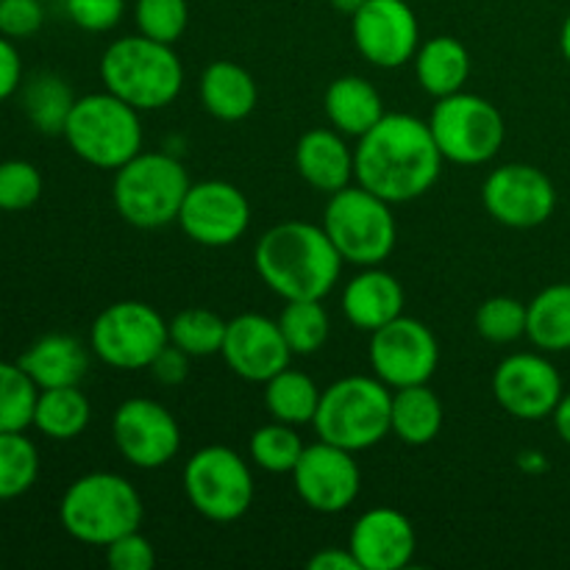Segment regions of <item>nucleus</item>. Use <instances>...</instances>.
I'll return each mask as SVG.
<instances>
[{"mask_svg": "<svg viewBox=\"0 0 570 570\" xmlns=\"http://www.w3.org/2000/svg\"><path fill=\"white\" fill-rule=\"evenodd\" d=\"M443 161L429 120L399 111L356 139L354 181L387 204H410L438 184Z\"/></svg>", "mask_w": 570, "mask_h": 570, "instance_id": "1", "label": "nucleus"}, {"mask_svg": "<svg viewBox=\"0 0 570 570\" xmlns=\"http://www.w3.org/2000/svg\"><path fill=\"white\" fill-rule=\"evenodd\" d=\"M343 265L326 228L306 220H284L267 228L254 248L256 273L284 301H323L337 284Z\"/></svg>", "mask_w": 570, "mask_h": 570, "instance_id": "2", "label": "nucleus"}, {"mask_svg": "<svg viewBox=\"0 0 570 570\" xmlns=\"http://www.w3.org/2000/svg\"><path fill=\"white\" fill-rule=\"evenodd\" d=\"M100 81L137 111L176 104L184 89V65L173 45L142 37H120L100 56Z\"/></svg>", "mask_w": 570, "mask_h": 570, "instance_id": "3", "label": "nucleus"}, {"mask_svg": "<svg viewBox=\"0 0 570 570\" xmlns=\"http://www.w3.org/2000/svg\"><path fill=\"white\" fill-rule=\"evenodd\" d=\"M142 495L120 473L78 476L59 501V521L72 540L106 549L111 540L142 527Z\"/></svg>", "mask_w": 570, "mask_h": 570, "instance_id": "4", "label": "nucleus"}, {"mask_svg": "<svg viewBox=\"0 0 570 570\" xmlns=\"http://www.w3.org/2000/svg\"><path fill=\"white\" fill-rule=\"evenodd\" d=\"M393 390L376 376H345L321 393L312 421L317 440L360 454L390 434Z\"/></svg>", "mask_w": 570, "mask_h": 570, "instance_id": "5", "label": "nucleus"}, {"mask_svg": "<svg viewBox=\"0 0 570 570\" xmlns=\"http://www.w3.org/2000/svg\"><path fill=\"white\" fill-rule=\"evenodd\" d=\"M189 184L187 167L176 156L139 150L131 161L115 170L111 200L128 226L150 232L178 220Z\"/></svg>", "mask_w": 570, "mask_h": 570, "instance_id": "6", "label": "nucleus"}, {"mask_svg": "<svg viewBox=\"0 0 570 570\" xmlns=\"http://www.w3.org/2000/svg\"><path fill=\"white\" fill-rule=\"evenodd\" d=\"M61 137L87 165L120 170L142 150V120L134 106L104 89L76 98Z\"/></svg>", "mask_w": 570, "mask_h": 570, "instance_id": "7", "label": "nucleus"}, {"mask_svg": "<svg viewBox=\"0 0 570 570\" xmlns=\"http://www.w3.org/2000/svg\"><path fill=\"white\" fill-rule=\"evenodd\" d=\"M323 228L334 243L343 262L356 267L384 265L399 243V223L393 204L373 195L360 184H348L340 193L328 195L323 209Z\"/></svg>", "mask_w": 570, "mask_h": 570, "instance_id": "8", "label": "nucleus"}, {"mask_svg": "<svg viewBox=\"0 0 570 570\" xmlns=\"http://www.w3.org/2000/svg\"><path fill=\"white\" fill-rule=\"evenodd\" d=\"M429 128L443 159L465 167L493 161L507 139L504 117L495 104L465 89L438 98L429 115Z\"/></svg>", "mask_w": 570, "mask_h": 570, "instance_id": "9", "label": "nucleus"}, {"mask_svg": "<svg viewBox=\"0 0 570 570\" xmlns=\"http://www.w3.org/2000/svg\"><path fill=\"white\" fill-rule=\"evenodd\" d=\"M181 482L189 507L212 523L239 521L254 504L250 465L228 445L195 451L184 465Z\"/></svg>", "mask_w": 570, "mask_h": 570, "instance_id": "10", "label": "nucleus"}, {"mask_svg": "<svg viewBox=\"0 0 570 570\" xmlns=\"http://www.w3.org/2000/svg\"><path fill=\"white\" fill-rule=\"evenodd\" d=\"M167 343V321L145 301L109 304L89 328L92 354L115 371H148Z\"/></svg>", "mask_w": 570, "mask_h": 570, "instance_id": "11", "label": "nucleus"}, {"mask_svg": "<svg viewBox=\"0 0 570 570\" xmlns=\"http://www.w3.org/2000/svg\"><path fill=\"white\" fill-rule=\"evenodd\" d=\"M367 360L373 376L382 379L390 390L415 387L432 382L440 365V345L426 323L399 315L371 334Z\"/></svg>", "mask_w": 570, "mask_h": 570, "instance_id": "12", "label": "nucleus"}, {"mask_svg": "<svg viewBox=\"0 0 570 570\" xmlns=\"http://www.w3.org/2000/svg\"><path fill=\"white\" fill-rule=\"evenodd\" d=\"M111 438L122 460L139 471H159L181 451L176 415L154 399L122 401L111 417Z\"/></svg>", "mask_w": 570, "mask_h": 570, "instance_id": "13", "label": "nucleus"}, {"mask_svg": "<svg viewBox=\"0 0 570 570\" xmlns=\"http://www.w3.org/2000/svg\"><path fill=\"white\" fill-rule=\"evenodd\" d=\"M176 223L193 243L204 248H228L248 232L250 204L237 184L209 178L189 184Z\"/></svg>", "mask_w": 570, "mask_h": 570, "instance_id": "14", "label": "nucleus"}, {"mask_svg": "<svg viewBox=\"0 0 570 570\" xmlns=\"http://www.w3.org/2000/svg\"><path fill=\"white\" fill-rule=\"evenodd\" d=\"M482 204L501 226L538 228L554 215L557 189L540 167L510 161L484 178Z\"/></svg>", "mask_w": 570, "mask_h": 570, "instance_id": "15", "label": "nucleus"}, {"mask_svg": "<svg viewBox=\"0 0 570 570\" xmlns=\"http://www.w3.org/2000/svg\"><path fill=\"white\" fill-rule=\"evenodd\" d=\"M351 37L362 59L379 70H395L415 59L421 22L406 0H365L351 17Z\"/></svg>", "mask_w": 570, "mask_h": 570, "instance_id": "16", "label": "nucleus"}, {"mask_svg": "<svg viewBox=\"0 0 570 570\" xmlns=\"http://www.w3.org/2000/svg\"><path fill=\"white\" fill-rule=\"evenodd\" d=\"M289 476L298 499L321 515H340L360 499L362 471L354 454L326 440L306 445Z\"/></svg>", "mask_w": 570, "mask_h": 570, "instance_id": "17", "label": "nucleus"}, {"mask_svg": "<svg viewBox=\"0 0 570 570\" xmlns=\"http://www.w3.org/2000/svg\"><path fill=\"white\" fill-rule=\"evenodd\" d=\"M493 395L504 412L518 421H546L562 401V376L540 351H521L499 362L493 373Z\"/></svg>", "mask_w": 570, "mask_h": 570, "instance_id": "18", "label": "nucleus"}, {"mask_svg": "<svg viewBox=\"0 0 570 570\" xmlns=\"http://www.w3.org/2000/svg\"><path fill=\"white\" fill-rule=\"evenodd\" d=\"M220 356L239 379L265 384L267 379L289 367V360L295 354L289 351L278 321L256 315V312H245V315L228 321Z\"/></svg>", "mask_w": 570, "mask_h": 570, "instance_id": "19", "label": "nucleus"}, {"mask_svg": "<svg viewBox=\"0 0 570 570\" xmlns=\"http://www.w3.org/2000/svg\"><path fill=\"white\" fill-rule=\"evenodd\" d=\"M348 549L362 570H404L417 551V532L404 512L373 507L356 518Z\"/></svg>", "mask_w": 570, "mask_h": 570, "instance_id": "20", "label": "nucleus"}, {"mask_svg": "<svg viewBox=\"0 0 570 570\" xmlns=\"http://www.w3.org/2000/svg\"><path fill=\"white\" fill-rule=\"evenodd\" d=\"M340 306L351 326L373 334L376 328L404 315V287L382 265L360 267V273L343 287Z\"/></svg>", "mask_w": 570, "mask_h": 570, "instance_id": "21", "label": "nucleus"}, {"mask_svg": "<svg viewBox=\"0 0 570 570\" xmlns=\"http://www.w3.org/2000/svg\"><path fill=\"white\" fill-rule=\"evenodd\" d=\"M295 170L323 195L354 184V148L337 128H312L295 145Z\"/></svg>", "mask_w": 570, "mask_h": 570, "instance_id": "22", "label": "nucleus"}, {"mask_svg": "<svg viewBox=\"0 0 570 570\" xmlns=\"http://www.w3.org/2000/svg\"><path fill=\"white\" fill-rule=\"evenodd\" d=\"M17 362L39 390L72 387L87 376L89 351L72 334H45Z\"/></svg>", "mask_w": 570, "mask_h": 570, "instance_id": "23", "label": "nucleus"}, {"mask_svg": "<svg viewBox=\"0 0 570 570\" xmlns=\"http://www.w3.org/2000/svg\"><path fill=\"white\" fill-rule=\"evenodd\" d=\"M323 111H326L332 128L345 137H365L387 111H384L382 92L362 76H340L328 83L323 95Z\"/></svg>", "mask_w": 570, "mask_h": 570, "instance_id": "24", "label": "nucleus"}, {"mask_svg": "<svg viewBox=\"0 0 570 570\" xmlns=\"http://www.w3.org/2000/svg\"><path fill=\"white\" fill-rule=\"evenodd\" d=\"M259 89L243 65L217 59L200 72V104L215 120L239 122L256 109Z\"/></svg>", "mask_w": 570, "mask_h": 570, "instance_id": "25", "label": "nucleus"}, {"mask_svg": "<svg viewBox=\"0 0 570 570\" xmlns=\"http://www.w3.org/2000/svg\"><path fill=\"white\" fill-rule=\"evenodd\" d=\"M417 83L432 98H449V95L465 89L471 76V53L456 37H432L417 48L415 59Z\"/></svg>", "mask_w": 570, "mask_h": 570, "instance_id": "26", "label": "nucleus"}, {"mask_svg": "<svg viewBox=\"0 0 570 570\" xmlns=\"http://www.w3.org/2000/svg\"><path fill=\"white\" fill-rule=\"evenodd\" d=\"M443 432V401L429 384L393 390V412H390V434L406 445L434 443Z\"/></svg>", "mask_w": 570, "mask_h": 570, "instance_id": "27", "label": "nucleus"}, {"mask_svg": "<svg viewBox=\"0 0 570 570\" xmlns=\"http://www.w3.org/2000/svg\"><path fill=\"white\" fill-rule=\"evenodd\" d=\"M527 337L543 354L570 351V282L549 284L529 301Z\"/></svg>", "mask_w": 570, "mask_h": 570, "instance_id": "28", "label": "nucleus"}, {"mask_svg": "<svg viewBox=\"0 0 570 570\" xmlns=\"http://www.w3.org/2000/svg\"><path fill=\"white\" fill-rule=\"evenodd\" d=\"M89 421H92V406L78 384L39 390L37 406H33V429L48 440L65 443V440L81 438Z\"/></svg>", "mask_w": 570, "mask_h": 570, "instance_id": "29", "label": "nucleus"}, {"mask_svg": "<svg viewBox=\"0 0 570 570\" xmlns=\"http://www.w3.org/2000/svg\"><path fill=\"white\" fill-rule=\"evenodd\" d=\"M321 393L315 379L306 376L304 371L284 367L273 379L265 382V406L273 421L289 423V426H306L315 421Z\"/></svg>", "mask_w": 570, "mask_h": 570, "instance_id": "30", "label": "nucleus"}, {"mask_svg": "<svg viewBox=\"0 0 570 570\" xmlns=\"http://www.w3.org/2000/svg\"><path fill=\"white\" fill-rule=\"evenodd\" d=\"M72 106H76V95L70 83L56 72H37L22 89L26 117L42 134H65Z\"/></svg>", "mask_w": 570, "mask_h": 570, "instance_id": "31", "label": "nucleus"}, {"mask_svg": "<svg viewBox=\"0 0 570 570\" xmlns=\"http://www.w3.org/2000/svg\"><path fill=\"white\" fill-rule=\"evenodd\" d=\"M228 321H223L217 312L204 309V306H189L178 312L173 321H167V334L176 348L189 354L193 360H206L223 351Z\"/></svg>", "mask_w": 570, "mask_h": 570, "instance_id": "32", "label": "nucleus"}, {"mask_svg": "<svg viewBox=\"0 0 570 570\" xmlns=\"http://www.w3.org/2000/svg\"><path fill=\"white\" fill-rule=\"evenodd\" d=\"M278 328L293 354L309 356L328 343L332 321L321 301H287L278 315Z\"/></svg>", "mask_w": 570, "mask_h": 570, "instance_id": "33", "label": "nucleus"}, {"mask_svg": "<svg viewBox=\"0 0 570 570\" xmlns=\"http://www.w3.org/2000/svg\"><path fill=\"white\" fill-rule=\"evenodd\" d=\"M39 476V451L26 432H0V501L26 495Z\"/></svg>", "mask_w": 570, "mask_h": 570, "instance_id": "34", "label": "nucleus"}, {"mask_svg": "<svg viewBox=\"0 0 570 570\" xmlns=\"http://www.w3.org/2000/svg\"><path fill=\"white\" fill-rule=\"evenodd\" d=\"M295 429L298 426H289V423L282 421L265 423V426L256 429L248 440V454L254 465L267 473H293V468L298 465L301 454L306 449Z\"/></svg>", "mask_w": 570, "mask_h": 570, "instance_id": "35", "label": "nucleus"}, {"mask_svg": "<svg viewBox=\"0 0 570 570\" xmlns=\"http://www.w3.org/2000/svg\"><path fill=\"white\" fill-rule=\"evenodd\" d=\"M39 387L20 362H0V432H26L33 426Z\"/></svg>", "mask_w": 570, "mask_h": 570, "instance_id": "36", "label": "nucleus"}, {"mask_svg": "<svg viewBox=\"0 0 570 570\" xmlns=\"http://www.w3.org/2000/svg\"><path fill=\"white\" fill-rule=\"evenodd\" d=\"M479 337L493 345H510L527 337V304L510 295H493L476 309Z\"/></svg>", "mask_w": 570, "mask_h": 570, "instance_id": "37", "label": "nucleus"}, {"mask_svg": "<svg viewBox=\"0 0 570 570\" xmlns=\"http://www.w3.org/2000/svg\"><path fill=\"white\" fill-rule=\"evenodd\" d=\"M134 22L142 37L176 45L189 26V6L187 0H137Z\"/></svg>", "mask_w": 570, "mask_h": 570, "instance_id": "38", "label": "nucleus"}, {"mask_svg": "<svg viewBox=\"0 0 570 570\" xmlns=\"http://www.w3.org/2000/svg\"><path fill=\"white\" fill-rule=\"evenodd\" d=\"M42 173L26 159L0 161V212H26L42 198Z\"/></svg>", "mask_w": 570, "mask_h": 570, "instance_id": "39", "label": "nucleus"}, {"mask_svg": "<svg viewBox=\"0 0 570 570\" xmlns=\"http://www.w3.org/2000/svg\"><path fill=\"white\" fill-rule=\"evenodd\" d=\"M65 11L81 31L106 33L126 14V0H65Z\"/></svg>", "mask_w": 570, "mask_h": 570, "instance_id": "40", "label": "nucleus"}, {"mask_svg": "<svg viewBox=\"0 0 570 570\" xmlns=\"http://www.w3.org/2000/svg\"><path fill=\"white\" fill-rule=\"evenodd\" d=\"M106 562L111 570H150L156 566L154 543L142 532H128L106 546Z\"/></svg>", "mask_w": 570, "mask_h": 570, "instance_id": "41", "label": "nucleus"}, {"mask_svg": "<svg viewBox=\"0 0 570 570\" xmlns=\"http://www.w3.org/2000/svg\"><path fill=\"white\" fill-rule=\"evenodd\" d=\"M45 9L39 0H0V33L28 39L42 28Z\"/></svg>", "mask_w": 570, "mask_h": 570, "instance_id": "42", "label": "nucleus"}, {"mask_svg": "<svg viewBox=\"0 0 570 570\" xmlns=\"http://www.w3.org/2000/svg\"><path fill=\"white\" fill-rule=\"evenodd\" d=\"M189 360H193V356L184 354V351L176 348L173 343H167L165 348L159 351V356L150 362L148 371L154 373L156 382L167 384V387H176V384H181L184 379L189 376Z\"/></svg>", "mask_w": 570, "mask_h": 570, "instance_id": "43", "label": "nucleus"}, {"mask_svg": "<svg viewBox=\"0 0 570 570\" xmlns=\"http://www.w3.org/2000/svg\"><path fill=\"white\" fill-rule=\"evenodd\" d=\"M22 83V61L14 48V39L0 33V100L11 98Z\"/></svg>", "mask_w": 570, "mask_h": 570, "instance_id": "44", "label": "nucleus"}, {"mask_svg": "<svg viewBox=\"0 0 570 570\" xmlns=\"http://www.w3.org/2000/svg\"><path fill=\"white\" fill-rule=\"evenodd\" d=\"M306 566L312 570H362L348 546L345 549H321L317 554L309 557Z\"/></svg>", "mask_w": 570, "mask_h": 570, "instance_id": "45", "label": "nucleus"}, {"mask_svg": "<svg viewBox=\"0 0 570 570\" xmlns=\"http://www.w3.org/2000/svg\"><path fill=\"white\" fill-rule=\"evenodd\" d=\"M551 417H554V429H557V434L562 438V443L570 445V393L562 395V401L557 404L554 415Z\"/></svg>", "mask_w": 570, "mask_h": 570, "instance_id": "46", "label": "nucleus"}, {"mask_svg": "<svg viewBox=\"0 0 570 570\" xmlns=\"http://www.w3.org/2000/svg\"><path fill=\"white\" fill-rule=\"evenodd\" d=\"M518 465L527 468V471H546L549 462H546V456L540 454V451H523V454L518 456Z\"/></svg>", "mask_w": 570, "mask_h": 570, "instance_id": "47", "label": "nucleus"}, {"mask_svg": "<svg viewBox=\"0 0 570 570\" xmlns=\"http://www.w3.org/2000/svg\"><path fill=\"white\" fill-rule=\"evenodd\" d=\"M328 3H332V9L340 11V14L354 17L356 11H360L362 6H365V0H328Z\"/></svg>", "mask_w": 570, "mask_h": 570, "instance_id": "48", "label": "nucleus"}, {"mask_svg": "<svg viewBox=\"0 0 570 570\" xmlns=\"http://www.w3.org/2000/svg\"><path fill=\"white\" fill-rule=\"evenodd\" d=\"M560 50H562V56H566V61L570 65V11H568L566 22H562V31H560Z\"/></svg>", "mask_w": 570, "mask_h": 570, "instance_id": "49", "label": "nucleus"}]
</instances>
